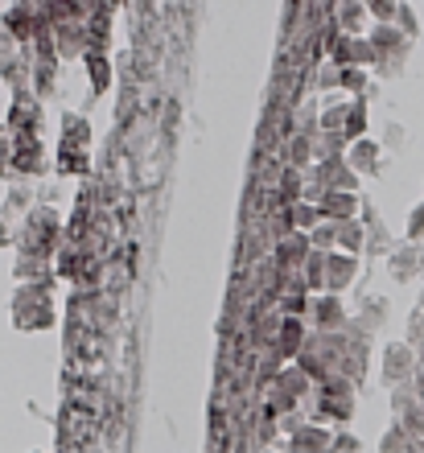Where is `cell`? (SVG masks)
I'll return each mask as SVG.
<instances>
[{
    "mask_svg": "<svg viewBox=\"0 0 424 453\" xmlns=\"http://www.w3.org/2000/svg\"><path fill=\"white\" fill-rule=\"evenodd\" d=\"M268 453H276V449H268Z\"/></svg>",
    "mask_w": 424,
    "mask_h": 453,
    "instance_id": "cell-17",
    "label": "cell"
},
{
    "mask_svg": "<svg viewBox=\"0 0 424 453\" xmlns=\"http://www.w3.org/2000/svg\"><path fill=\"white\" fill-rule=\"evenodd\" d=\"M318 211H321V223H351L358 215V198L342 190H326L318 198Z\"/></svg>",
    "mask_w": 424,
    "mask_h": 453,
    "instance_id": "cell-2",
    "label": "cell"
},
{
    "mask_svg": "<svg viewBox=\"0 0 424 453\" xmlns=\"http://www.w3.org/2000/svg\"><path fill=\"white\" fill-rule=\"evenodd\" d=\"M354 276H358V260L346 256V251H330V260H326V288H330V297H338Z\"/></svg>",
    "mask_w": 424,
    "mask_h": 453,
    "instance_id": "cell-3",
    "label": "cell"
},
{
    "mask_svg": "<svg viewBox=\"0 0 424 453\" xmlns=\"http://www.w3.org/2000/svg\"><path fill=\"white\" fill-rule=\"evenodd\" d=\"M305 392H309V375H301L297 367H289L281 380L272 383V408H276V412H289Z\"/></svg>",
    "mask_w": 424,
    "mask_h": 453,
    "instance_id": "cell-1",
    "label": "cell"
},
{
    "mask_svg": "<svg viewBox=\"0 0 424 453\" xmlns=\"http://www.w3.org/2000/svg\"><path fill=\"white\" fill-rule=\"evenodd\" d=\"M318 322H321V330H334V326H342V305H338V297H326L318 305Z\"/></svg>",
    "mask_w": 424,
    "mask_h": 453,
    "instance_id": "cell-12",
    "label": "cell"
},
{
    "mask_svg": "<svg viewBox=\"0 0 424 453\" xmlns=\"http://www.w3.org/2000/svg\"><path fill=\"white\" fill-rule=\"evenodd\" d=\"M305 310H309L305 288H301V293H289V297H284V318H297V313H305Z\"/></svg>",
    "mask_w": 424,
    "mask_h": 453,
    "instance_id": "cell-13",
    "label": "cell"
},
{
    "mask_svg": "<svg viewBox=\"0 0 424 453\" xmlns=\"http://www.w3.org/2000/svg\"><path fill=\"white\" fill-rule=\"evenodd\" d=\"M309 235H289V239H281V248H276V260L281 264H301V260H309Z\"/></svg>",
    "mask_w": 424,
    "mask_h": 453,
    "instance_id": "cell-7",
    "label": "cell"
},
{
    "mask_svg": "<svg viewBox=\"0 0 424 453\" xmlns=\"http://www.w3.org/2000/svg\"><path fill=\"white\" fill-rule=\"evenodd\" d=\"M363 248V226L354 223H338V251H346V256H354V251Z\"/></svg>",
    "mask_w": 424,
    "mask_h": 453,
    "instance_id": "cell-10",
    "label": "cell"
},
{
    "mask_svg": "<svg viewBox=\"0 0 424 453\" xmlns=\"http://www.w3.org/2000/svg\"><path fill=\"white\" fill-rule=\"evenodd\" d=\"M293 226H297V235L318 231V226H321V211H318V206H309V203H297L293 206Z\"/></svg>",
    "mask_w": 424,
    "mask_h": 453,
    "instance_id": "cell-8",
    "label": "cell"
},
{
    "mask_svg": "<svg viewBox=\"0 0 424 453\" xmlns=\"http://www.w3.org/2000/svg\"><path fill=\"white\" fill-rule=\"evenodd\" d=\"M293 453H334V437L318 425H309V429H297L293 433Z\"/></svg>",
    "mask_w": 424,
    "mask_h": 453,
    "instance_id": "cell-5",
    "label": "cell"
},
{
    "mask_svg": "<svg viewBox=\"0 0 424 453\" xmlns=\"http://www.w3.org/2000/svg\"><path fill=\"white\" fill-rule=\"evenodd\" d=\"M293 157H297V161H305V157H309V149H305V141H297V144H293Z\"/></svg>",
    "mask_w": 424,
    "mask_h": 453,
    "instance_id": "cell-16",
    "label": "cell"
},
{
    "mask_svg": "<svg viewBox=\"0 0 424 453\" xmlns=\"http://www.w3.org/2000/svg\"><path fill=\"white\" fill-rule=\"evenodd\" d=\"M301 346H305V326H301V318H284L276 350H281V355H301Z\"/></svg>",
    "mask_w": 424,
    "mask_h": 453,
    "instance_id": "cell-6",
    "label": "cell"
},
{
    "mask_svg": "<svg viewBox=\"0 0 424 453\" xmlns=\"http://www.w3.org/2000/svg\"><path fill=\"white\" fill-rule=\"evenodd\" d=\"M371 161H375V144H358V149H354V165H358V169H375Z\"/></svg>",
    "mask_w": 424,
    "mask_h": 453,
    "instance_id": "cell-14",
    "label": "cell"
},
{
    "mask_svg": "<svg viewBox=\"0 0 424 453\" xmlns=\"http://www.w3.org/2000/svg\"><path fill=\"white\" fill-rule=\"evenodd\" d=\"M321 395H326V400H321V404H326V412H334L338 420L351 417V408H354V404H351V383L342 380V375L326 383V388H321Z\"/></svg>",
    "mask_w": 424,
    "mask_h": 453,
    "instance_id": "cell-4",
    "label": "cell"
},
{
    "mask_svg": "<svg viewBox=\"0 0 424 453\" xmlns=\"http://www.w3.org/2000/svg\"><path fill=\"white\" fill-rule=\"evenodd\" d=\"M334 453H358V441L342 433V437H334Z\"/></svg>",
    "mask_w": 424,
    "mask_h": 453,
    "instance_id": "cell-15",
    "label": "cell"
},
{
    "mask_svg": "<svg viewBox=\"0 0 424 453\" xmlns=\"http://www.w3.org/2000/svg\"><path fill=\"white\" fill-rule=\"evenodd\" d=\"M326 251H309V260H305V280L309 288H326Z\"/></svg>",
    "mask_w": 424,
    "mask_h": 453,
    "instance_id": "cell-11",
    "label": "cell"
},
{
    "mask_svg": "<svg viewBox=\"0 0 424 453\" xmlns=\"http://www.w3.org/2000/svg\"><path fill=\"white\" fill-rule=\"evenodd\" d=\"M326 186L342 190V194H354V173L342 165V161H326Z\"/></svg>",
    "mask_w": 424,
    "mask_h": 453,
    "instance_id": "cell-9",
    "label": "cell"
}]
</instances>
